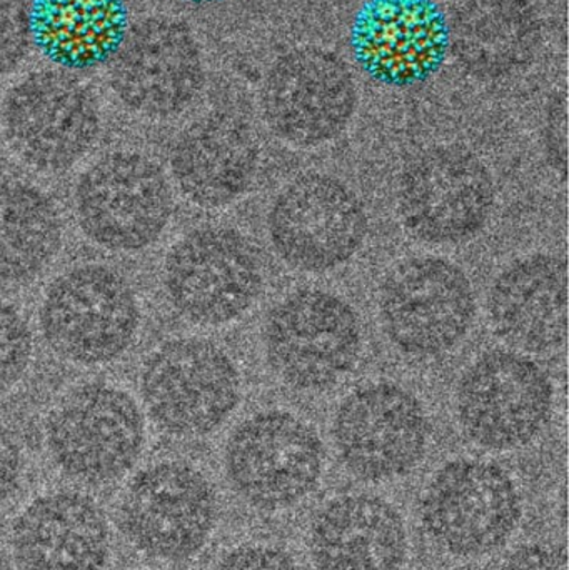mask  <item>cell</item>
Here are the masks:
<instances>
[{"mask_svg":"<svg viewBox=\"0 0 569 570\" xmlns=\"http://www.w3.org/2000/svg\"><path fill=\"white\" fill-rule=\"evenodd\" d=\"M73 207L87 239L112 253H139L169 226L173 187L156 160L114 150L80 174Z\"/></svg>","mask_w":569,"mask_h":570,"instance_id":"cell-9","label":"cell"},{"mask_svg":"<svg viewBox=\"0 0 569 570\" xmlns=\"http://www.w3.org/2000/svg\"><path fill=\"white\" fill-rule=\"evenodd\" d=\"M497 203L493 174L457 147H436L411 160L398 183V216L421 243L458 246L490 223Z\"/></svg>","mask_w":569,"mask_h":570,"instance_id":"cell-13","label":"cell"},{"mask_svg":"<svg viewBox=\"0 0 569 570\" xmlns=\"http://www.w3.org/2000/svg\"><path fill=\"white\" fill-rule=\"evenodd\" d=\"M32 332L23 315L0 298V392L9 391L32 361Z\"/></svg>","mask_w":569,"mask_h":570,"instance_id":"cell-25","label":"cell"},{"mask_svg":"<svg viewBox=\"0 0 569 570\" xmlns=\"http://www.w3.org/2000/svg\"><path fill=\"white\" fill-rule=\"evenodd\" d=\"M140 395L160 431L196 439L213 434L236 412L243 381L236 362L216 342L177 337L144 362Z\"/></svg>","mask_w":569,"mask_h":570,"instance_id":"cell-5","label":"cell"},{"mask_svg":"<svg viewBox=\"0 0 569 570\" xmlns=\"http://www.w3.org/2000/svg\"><path fill=\"white\" fill-rule=\"evenodd\" d=\"M214 570H301L296 559L271 544H244L233 549Z\"/></svg>","mask_w":569,"mask_h":570,"instance_id":"cell-27","label":"cell"},{"mask_svg":"<svg viewBox=\"0 0 569 570\" xmlns=\"http://www.w3.org/2000/svg\"><path fill=\"white\" fill-rule=\"evenodd\" d=\"M500 570H568L567 551L543 542L523 544L508 556Z\"/></svg>","mask_w":569,"mask_h":570,"instance_id":"cell-28","label":"cell"},{"mask_svg":"<svg viewBox=\"0 0 569 570\" xmlns=\"http://www.w3.org/2000/svg\"><path fill=\"white\" fill-rule=\"evenodd\" d=\"M29 9L23 0H0V77L12 72L29 49Z\"/></svg>","mask_w":569,"mask_h":570,"instance_id":"cell-26","label":"cell"},{"mask_svg":"<svg viewBox=\"0 0 569 570\" xmlns=\"http://www.w3.org/2000/svg\"><path fill=\"white\" fill-rule=\"evenodd\" d=\"M420 518L428 539L444 554L480 559L513 538L523 518V495L497 462L454 459L428 482Z\"/></svg>","mask_w":569,"mask_h":570,"instance_id":"cell-3","label":"cell"},{"mask_svg":"<svg viewBox=\"0 0 569 570\" xmlns=\"http://www.w3.org/2000/svg\"><path fill=\"white\" fill-rule=\"evenodd\" d=\"M259 149L249 129L227 117L187 127L170 154V173L184 197L203 209H220L253 187Z\"/></svg>","mask_w":569,"mask_h":570,"instance_id":"cell-21","label":"cell"},{"mask_svg":"<svg viewBox=\"0 0 569 570\" xmlns=\"http://www.w3.org/2000/svg\"><path fill=\"white\" fill-rule=\"evenodd\" d=\"M183 2H189V3H214V2H220V0H183Z\"/></svg>","mask_w":569,"mask_h":570,"instance_id":"cell-31","label":"cell"},{"mask_svg":"<svg viewBox=\"0 0 569 570\" xmlns=\"http://www.w3.org/2000/svg\"><path fill=\"white\" fill-rule=\"evenodd\" d=\"M139 328L133 285L102 264H82L60 274L40 305V331L50 351L86 367L122 357Z\"/></svg>","mask_w":569,"mask_h":570,"instance_id":"cell-4","label":"cell"},{"mask_svg":"<svg viewBox=\"0 0 569 570\" xmlns=\"http://www.w3.org/2000/svg\"><path fill=\"white\" fill-rule=\"evenodd\" d=\"M477 312V292L467 271L441 256L401 261L377 294L384 335L410 357L453 351L470 334Z\"/></svg>","mask_w":569,"mask_h":570,"instance_id":"cell-6","label":"cell"},{"mask_svg":"<svg viewBox=\"0 0 569 570\" xmlns=\"http://www.w3.org/2000/svg\"><path fill=\"white\" fill-rule=\"evenodd\" d=\"M555 389L530 355L494 348L474 358L457 385L454 407L463 434L478 448L517 451L550 422Z\"/></svg>","mask_w":569,"mask_h":570,"instance_id":"cell-10","label":"cell"},{"mask_svg":"<svg viewBox=\"0 0 569 570\" xmlns=\"http://www.w3.org/2000/svg\"><path fill=\"white\" fill-rule=\"evenodd\" d=\"M62 217L52 197L23 180H0V283H32L62 246Z\"/></svg>","mask_w":569,"mask_h":570,"instance_id":"cell-24","label":"cell"},{"mask_svg":"<svg viewBox=\"0 0 569 570\" xmlns=\"http://www.w3.org/2000/svg\"><path fill=\"white\" fill-rule=\"evenodd\" d=\"M324 444L310 422L281 409L244 419L226 442L233 491L259 511H286L310 498L324 474Z\"/></svg>","mask_w":569,"mask_h":570,"instance_id":"cell-7","label":"cell"},{"mask_svg":"<svg viewBox=\"0 0 569 570\" xmlns=\"http://www.w3.org/2000/svg\"><path fill=\"white\" fill-rule=\"evenodd\" d=\"M487 308L494 334L514 351H557L568 335L567 261L548 253L520 257L494 277Z\"/></svg>","mask_w":569,"mask_h":570,"instance_id":"cell-18","label":"cell"},{"mask_svg":"<svg viewBox=\"0 0 569 570\" xmlns=\"http://www.w3.org/2000/svg\"><path fill=\"white\" fill-rule=\"evenodd\" d=\"M30 39L56 66L87 70L110 62L129 32L126 0H32Z\"/></svg>","mask_w":569,"mask_h":570,"instance_id":"cell-22","label":"cell"},{"mask_svg":"<svg viewBox=\"0 0 569 570\" xmlns=\"http://www.w3.org/2000/svg\"><path fill=\"white\" fill-rule=\"evenodd\" d=\"M2 127L10 149L30 169L63 173L96 144L99 106L92 90L76 77L43 70L9 90Z\"/></svg>","mask_w":569,"mask_h":570,"instance_id":"cell-15","label":"cell"},{"mask_svg":"<svg viewBox=\"0 0 569 570\" xmlns=\"http://www.w3.org/2000/svg\"><path fill=\"white\" fill-rule=\"evenodd\" d=\"M219 515L213 482L194 465L164 461L144 469L124 492L119 525L127 541L157 561L199 554Z\"/></svg>","mask_w":569,"mask_h":570,"instance_id":"cell-14","label":"cell"},{"mask_svg":"<svg viewBox=\"0 0 569 570\" xmlns=\"http://www.w3.org/2000/svg\"><path fill=\"white\" fill-rule=\"evenodd\" d=\"M22 449L10 429L0 422V505L19 488L22 478Z\"/></svg>","mask_w":569,"mask_h":570,"instance_id":"cell-29","label":"cell"},{"mask_svg":"<svg viewBox=\"0 0 569 570\" xmlns=\"http://www.w3.org/2000/svg\"><path fill=\"white\" fill-rule=\"evenodd\" d=\"M547 156L548 163L557 173H560L561 179L567 177V116L565 110H557L553 120L547 129Z\"/></svg>","mask_w":569,"mask_h":570,"instance_id":"cell-30","label":"cell"},{"mask_svg":"<svg viewBox=\"0 0 569 570\" xmlns=\"http://www.w3.org/2000/svg\"><path fill=\"white\" fill-rule=\"evenodd\" d=\"M10 546L19 570H104L110 531L96 502L56 492L23 509L13 522Z\"/></svg>","mask_w":569,"mask_h":570,"instance_id":"cell-20","label":"cell"},{"mask_svg":"<svg viewBox=\"0 0 569 570\" xmlns=\"http://www.w3.org/2000/svg\"><path fill=\"white\" fill-rule=\"evenodd\" d=\"M316 570H403L410 535L393 502L344 494L321 505L307 535Z\"/></svg>","mask_w":569,"mask_h":570,"instance_id":"cell-19","label":"cell"},{"mask_svg":"<svg viewBox=\"0 0 569 570\" xmlns=\"http://www.w3.org/2000/svg\"><path fill=\"white\" fill-rule=\"evenodd\" d=\"M331 431L343 468L373 484L411 474L430 448L426 409L393 382H374L347 394L334 412Z\"/></svg>","mask_w":569,"mask_h":570,"instance_id":"cell-12","label":"cell"},{"mask_svg":"<svg viewBox=\"0 0 569 570\" xmlns=\"http://www.w3.org/2000/svg\"><path fill=\"white\" fill-rule=\"evenodd\" d=\"M146 424L129 392L90 382L67 392L46 422V444L57 468L84 484H109L139 461Z\"/></svg>","mask_w":569,"mask_h":570,"instance_id":"cell-11","label":"cell"},{"mask_svg":"<svg viewBox=\"0 0 569 570\" xmlns=\"http://www.w3.org/2000/svg\"><path fill=\"white\" fill-rule=\"evenodd\" d=\"M110 62V87L117 99L149 119L179 116L204 82L193 32L167 17H153L129 29Z\"/></svg>","mask_w":569,"mask_h":570,"instance_id":"cell-16","label":"cell"},{"mask_svg":"<svg viewBox=\"0 0 569 570\" xmlns=\"http://www.w3.org/2000/svg\"><path fill=\"white\" fill-rule=\"evenodd\" d=\"M447 13L434 0H366L351 49L361 69L387 86H413L440 70L450 49Z\"/></svg>","mask_w":569,"mask_h":570,"instance_id":"cell-17","label":"cell"},{"mask_svg":"<svg viewBox=\"0 0 569 570\" xmlns=\"http://www.w3.org/2000/svg\"><path fill=\"white\" fill-rule=\"evenodd\" d=\"M370 217L356 190L340 177L304 173L274 197L267 236L290 269L327 274L350 263L366 243Z\"/></svg>","mask_w":569,"mask_h":570,"instance_id":"cell-8","label":"cell"},{"mask_svg":"<svg viewBox=\"0 0 569 570\" xmlns=\"http://www.w3.org/2000/svg\"><path fill=\"white\" fill-rule=\"evenodd\" d=\"M267 126L290 146H323L336 139L354 114L356 94L344 72H274L263 99Z\"/></svg>","mask_w":569,"mask_h":570,"instance_id":"cell-23","label":"cell"},{"mask_svg":"<svg viewBox=\"0 0 569 570\" xmlns=\"http://www.w3.org/2000/svg\"><path fill=\"white\" fill-rule=\"evenodd\" d=\"M263 254L241 230L204 226L167 250L163 285L174 311L199 327H223L247 314L264 291Z\"/></svg>","mask_w":569,"mask_h":570,"instance_id":"cell-2","label":"cell"},{"mask_svg":"<svg viewBox=\"0 0 569 570\" xmlns=\"http://www.w3.org/2000/svg\"><path fill=\"white\" fill-rule=\"evenodd\" d=\"M263 348L267 367L281 384L304 394H323L336 387L360 361V315L333 292H291L264 318Z\"/></svg>","mask_w":569,"mask_h":570,"instance_id":"cell-1","label":"cell"}]
</instances>
